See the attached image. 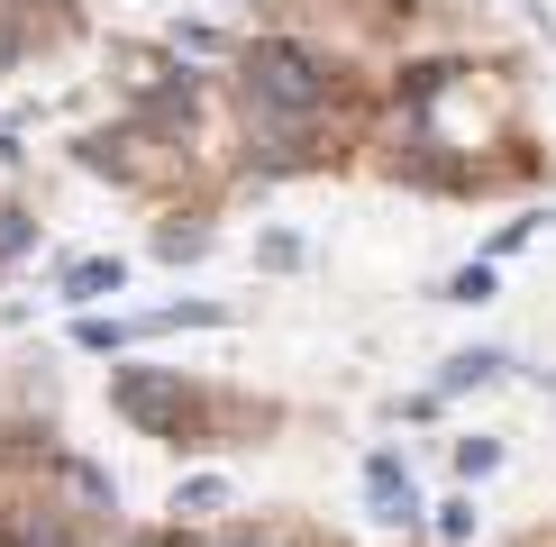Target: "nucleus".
I'll return each instance as SVG.
<instances>
[{"instance_id":"6e6552de","label":"nucleus","mask_w":556,"mask_h":547,"mask_svg":"<svg viewBox=\"0 0 556 547\" xmlns=\"http://www.w3.org/2000/svg\"><path fill=\"white\" fill-rule=\"evenodd\" d=\"M219 501H228V484H211V474H201V484L174 493V511H219Z\"/></svg>"},{"instance_id":"0eeeda50","label":"nucleus","mask_w":556,"mask_h":547,"mask_svg":"<svg viewBox=\"0 0 556 547\" xmlns=\"http://www.w3.org/2000/svg\"><path fill=\"white\" fill-rule=\"evenodd\" d=\"M493 466H502L493 438H466V447H456V474H466V484H475V474H493Z\"/></svg>"},{"instance_id":"20e7f679","label":"nucleus","mask_w":556,"mask_h":547,"mask_svg":"<svg viewBox=\"0 0 556 547\" xmlns=\"http://www.w3.org/2000/svg\"><path fill=\"white\" fill-rule=\"evenodd\" d=\"M119 283H128L119 256H83L74 274H64V292H74V302H101V292H119Z\"/></svg>"},{"instance_id":"423d86ee","label":"nucleus","mask_w":556,"mask_h":547,"mask_svg":"<svg viewBox=\"0 0 556 547\" xmlns=\"http://www.w3.org/2000/svg\"><path fill=\"white\" fill-rule=\"evenodd\" d=\"M447 302H493V265H466V274H447Z\"/></svg>"},{"instance_id":"1a4fd4ad","label":"nucleus","mask_w":556,"mask_h":547,"mask_svg":"<svg viewBox=\"0 0 556 547\" xmlns=\"http://www.w3.org/2000/svg\"><path fill=\"white\" fill-rule=\"evenodd\" d=\"M28 238H37L28 219H18V211H0V256H28Z\"/></svg>"},{"instance_id":"7ed1b4c3","label":"nucleus","mask_w":556,"mask_h":547,"mask_svg":"<svg viewBox=\"0 0 556 547\" xmlns=\"http://www.w3.org/2000/svg\"><path fill=\"white\" fill-rule=\"evenodd\" d=\"M119 410L128 420H182V393H165V383H147V374H119Z\"/></svg>"},{"instance_id":"39448f33","label":"nucleus","mask_w":556,"mask_h":547,"mask_svg":"<svg viewBox=\"0 0 556 547\" xmlns=\"http://www.w3.org/2000/svg\"><path fill=\"white\" fill-rule=\"evenodd\" d=\"M502 374V356L493 347H475V356H447V393H466V383H493Z\"/></svg>"},{"instance_id":"f03ea898","label":"nucleus","mask_w":556,"mask_h":547,"mask_svg":"<svg viewBox=\"0 0 556 547\" xmlns=\"http://www.w3.org/2000/svg\"><path fill=\"white\" fill-rule=\"evenodd\" d=\"M365 484H375V520H392V530H410V520H420V493H410V466H402V456H375V466H365Z\"/></svg>"},{"instance_id":"f257e3e1","label":"nucleus","mask_w":556,"mask_h":547,"mask_svg":"<svg viewBox=\"0 0 556 547\" xmlns=\"http://www.w3.org/2000/svg\"><path fill=\"white\" fill-rule=\"evenodd\" d=\"M247 101L274 110V119H311V110L329 101V74H319L301 46H256V55H247Z\"/></svg>"}]
</instances>
